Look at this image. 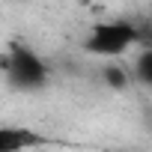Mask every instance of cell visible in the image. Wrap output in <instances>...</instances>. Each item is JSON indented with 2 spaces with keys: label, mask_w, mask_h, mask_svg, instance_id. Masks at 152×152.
<instances>
[{
  "label": "cell",
  "mask_w": 152,
  "mask_h": 152,
  "mask_svg": "<svg viewBox=\"0 0 152 152\" xmlns=\"http://www.w3.org/2000/svg\"><path fill=\"white\" fill-rule=\"evenodd\" d=\"M3 63V72L15 90H24V93H33V90H42L48 84V63L27 45H9L6 57L0 60Z\"/></svg>",
  "instance_id": "obj_1"
},
{
  "label": "cell",
  "mask_w": 152,
  "mask_h": 152,
  "mask_svg": "<svg viewBox=\"0 0 152 152\" xmlns=\"http://www.w3.org/2000/svg\"><path fill=\"white\" fill-rule=\"evenodd\" d=\"M140 42V27L131 21H104L96 24L84 42V48L96 57H122L128 48Z\"/></svg>",
  "instance_id": "obj_2"
},
{
  "label": "cell",
  "mask_w": 152,
  "mask_h": 152,
  "mask_svg": "<svg viewBox=\"0 0 152 152\" xmlns=\"http://www.w3.org/2000/svg\"><path fill=\"white\" fill-rule=\"evenodd\" d=\"M42 143L45 137L27 125H0V152H27Z\"/></svg>",
  "instance_id": "obj_3"
},
{
  "label": "cell",
  "mask_w": 152,
  "mask_h": 152,
  "mask_svg": "<svg viewBox=\"0 0 152 152\" xmlns=\"http://www.w3.org/2000/svg\"><path fill=\"white\" fill-rule=\"evenodd\" d=\"M102 81L107 87H113V90H125L128 87V75L119 66H107V69H102Z\"/></svg>",
  "instance_id": "obj_4"
},
{
  "label": "cell",
  "mask_w": 152,
  "mask_h": 152,
  "mask_svg": "<svg viewBox=\"0 0 152 152\" xmlns=\"http://www.w3.org/2000/svg\"><path fill=\"white\" fill-rule=\"evenodd\" d=\"M134 72H137V78H140L143 84H149V87H152V45L140 51V57H137V66H134Z\"/></svg>",
  "instance_id": "obj_5"
}]
</instances>
